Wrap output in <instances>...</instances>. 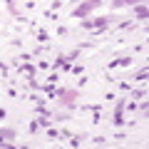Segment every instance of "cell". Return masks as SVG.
I'll use <instances>...</instances> for the list:
<instances>
[{
	"instance_id": "cell-1",
	"label": "cell",
	"mask_w": 149,
	"mask_h": 149,
	"mask_svg": "<svg viewBox=\"0 0 149 149\" xmlns=\"http://www.w3.org/2000/svg\"><path fill=\"white\" fill-rule=\"evenodd\" d=\"M55 100L60 102V107L74 109V107H77V100H80V92L72 90V87H60V90L55 92Z\"/></svg>"
},
{
	"instance_id": "cell-2",
	"label": "cell",
	"mask_w": 149,
	"mask_h": 149,
	"mask_svg": "<svg viewBox=\"0 0 149 149\" xmlns=\"http://www.w3.org/2000/svg\"><path fill=\"white\" fill-rule=\"evenodd\" d=\"M102 3H104V0H85V3H80V5L72 10V17H74V20H85V17L90 15L92 10H97Z\"/></svg>"
},
{
	"instance_id": "cell-3",
	"label": "cell",
	"mask_w": 149,
	"mask_h": 149,
	"mask_svg": "<svg viewBox=\"0 0 149 149\" xmlns=\"http://www.w3.org/2000/svg\"><path fill=\"white\" fill-rule=\"evenodd\" d=\"M13 67H15L17 72H22L27 80H32V77L37 74V67H35L32 62H17V60H13Z\"/></svg>"
},
{
	"instance_id": "cell-4",
	"label": "cell",
	"mask_w": 149,
	"mask_h": 149,
	"mask_svg": "<svg viewBox=\"0 0 149 149\" xmlns=\"http://www.w3.org/2000/svg\"><path fill=\"white\" fill-rule=\"evenodd\" d=\"M124 104H127V100H122V97H119L117 109H114V119H112V122H114V127H122V124L127 122V119H124Z\"/></svg>"
},
{
	"instance_id": "cell-5",
	"label": "cell",
	"mask_w": 149,
	"mask_h": 149,
	"mask_svg": "<svg viewBox=\"0 0 149 149\" xmlns=\"http://www.w3.org/2000/svg\"><path fill=\"white\" fill-rule=\"evenodd\" d=\"M132 62H134V60L129 57V55H124V57H117V60H112V62L107 65V67H109V70H114V67H129Z\"/></svg>"
},
{
	"instance_id": "cell-6",
	"label": "cell",
	"mask_w": 149,
	"mask_h": 149,
	"mask_svg": "<svg viewBox=\"0 0 149 149\" xmlns=\"http://www.w3.org/2000/svg\"><path fill=\"white\" fill-rule=\"evenodd\" d=\"M134 15H137V20H139V22H144V20H147V15H149L147 3H139V5H134Z\"/></svg>"
},
{
	"instance_id": "cell-7",
	"label": "cell",
	"mask_w": 149,
	"mask_h": 149,
	"mask_svg": "<svg viewBox=\"0 0 149 149\" xmlns=\"http://www.w3.org/2000/svg\"><path fill=\"white\" fill-rule=\"evenodd\" d=\"M144 0H112V10H119V8H127V5H139Z\"/></svg>"
},
{
	"instance_id": "cell-8",
	"label": "cell",
	"mask_w": 149,
	"mask_h": 149,
	"mask_svg": "<svg viewBox=\"0 0 149 149\" xmlns=\"http://www.w3.org/2000/svg\"><path fill=\"white\" fill-rule=\"evenodd\" d=\"M5 5H8V13H10L13 17H17V20H20V10H17V5H15V0H5Z\"/></svg>"
},
{
	"instance_id": "cell-9",
	"label": "cell",
	"mask_w": 149,
	"mask_h": 149,
	"mask_svg": "<svg viewBox=\"0 0 149 149\" xmlns=\"http://www.w3.org/2000/svg\"><path fill=\"white\" fill-rule=\"evenodd\" d=\"M0 134H3L5 139H15V137H17V132H15L13 127H5V129H0Z\"/></svg>"
},
{
	"instance_id": "cell-10",
	"label": "cell",
	"mask_w": 149,
	"mask_h": 149,
	"mask_svg": "<svg viewBox=\"0 0 149 149\" xmlns=\"http://www.w3.org/2000/svg\"><path fill=\"white\" fill-rule=\"evenodd\" d=\"M35 35H37V40H40V42H47V40H50V32H47V30H42V27H40Z\"/></svg>"
},
{
	"instance_id": "cell-11",
	"label": "cell",
	"mask_w": 149,
	"mask_h": 149,
	"mask_svg": "<svg viewBox=\"0 0 149 149\" xmlns=\"http://www.w3.org/2000/svg\"><path fill=\"white\" fill-rule=\"evenodd\" d=\"M37 124L47 129V127H52V119H50V117H42V114H40V119H37Z\"/></svg>"
},
{
	"instance_id": "cell-12",
	"label": "cell",
	"mask_w": 149,
	"mask_h": 149,
	"mask_svg": "<svg viewBox=\"0 0 149 149\" xmlns=\"http://www.w3.org/2000/svg\"><path fill=\"white\" fill-rule=\"evenodd\" d=\"M147 74H149V70H147V67H142V70L137 72V77H134V80H137V82H144V80H147Z\"/></svg>"
},
{
	"instance_id": "cell-13",
	"label": "cell",
	"mask_w": 149,
	"mask_h": 149,
	"mask_svg": "<svg viewBox=\"0 0 149 149\" xmlns=\"http://www.w3.org/2000/svg\"><path fill=\"white\" fill-rule=\"evenodd\" d=\"M144 97H147V92H144V90H139V87H137V90H132V100H144Z\"/></svg>"
},
{
	"instance_id": "cell-14",
	"label": "cell",
	"mask_w": 149,
	"mask_h": 149,
	"mask_svg": "<svg viewBox=\"0 0 149 149\" xmlns=\"http://www.w3.org/2000/svg\"><path fill=\"white\" fill-rule=\"evenodd\" d=\"M82 134H72V139H70V147H80V142H82Z\"/></svg>"
},
{
	"instance_id": "cell-15",
	"label": "cell",
	"mask_w": 149,
	"mask_h": 149,
	"mask_svg": "<svg viewBox=\"0 0 149 149\" xmlns=\"http://www.w3.org/2000/svg\"><path fill=\"white\" fill-rule=\"evenodd\" d=\"M60 137V129H55V127H47V139H57Z\"/></svg>"
},
{
	"instance_id": "cell-16",
	"label": "cell",
	"mask_w": 149,
	"mask_h": 149,
	"mask_svg": "<svg viewBox=\"0 0 149 149\" xmlns=\"http://www.w3.org/2000/svg\"><path fill=\"white\" fill-rule=\"evenodd\" d=\"M32 57H35V55H30V52H22L20 57H15V60H17V62H30Z\"/></svg>"
},
{
	"instance_id": "cell-17",
	"label": "cell",
	"mask_w": 149,
	"mask_h": 149,
	"mask_svg": "<svg viewBox=\"0 0 149 149\" xmlns=\"http://www.w3.org/2000/svg\"><path fill=\"white\" fill-rule=\"evenodd\" d=\"M37 129H40V124H37V119H32L30 127H27V132H30V134H37Z\"/></svg>"
},
{
	"instance_id": "cell-18",
	"label": "cell",
	"mask_w": 149,
	"mask_h": 149,
	"mask_svg": "<svg viewBox=\"0 0 149 149\" xmlns=\"http://www.w3.org/2000/svg\"><path fill=\"white\" fill-rule=\"evenodd\" d=\"M80 109H87V112H100V104H82Z\"/></svg>"
},
{
	"instance_id": "cell-19",
	"label": "cell",
	"mask_w": 149,
	"mask_h": 149,
	"mask_svg": "<svg viewBox=\"0 0 149 149\" xmlns=\"http://www.w3.org/2000/svg\"><path fill=\"white\" fill-rule=\"evenodd\" d=\"M82 72H85V67H82V65H74V67H72V74H77V77H80Z\"/></svg>"
},
{
	"instance_id": "cell-20",
	"label": "cell",
	"mask_w": 149,
	"mask_h": 149,
	"mask_svg": "<svg viewBox=\"0 0 149 149\" xmlns=\"http://www.w3.org/2000/svg\"><path fill=\"white\" fill-rule=\"evenodd\" d=\"M134 22L132 20H124V22H119V30H127V27H132Z\"/></svg>"
},
{
	"instance_id": "cell-21",
	"label": "cell",
	"mask_w": 149,
	"mask_h": 149,
	"mask_svg": "<svg viewBox=\"0 0 149 149\" xmlns=\"http://www.w3.org/2000/svg\"><path fill=\"white\" fill-rule=\"evenodd\" d=\"M45 17H50V20H57V15H55V10H45Z\"/></svg>"
},
{
	"instance_id": "cell-22",
	"label": "cell",
	"mask_w": 149,
	"mask_h": 149,
	"mask_svg": "<svg viewBox=\"0 0 149 149\" xmlns=\"http://www.w3.org/2000/svg\"><path fill=\"white\" fill-rule=\"evenodd\" d=\"M37 67H40V70H50V62H45V60H40V62H37Z\"/></svg>"
},
{
	"instance_id": "cell-23",
	"label": "cell",
	"mask_w": 149,
	"mask_h": 149,
	"mask_svg": "<svg viewBox=\"0 0 149 149\" xmlns=\"http://www.w3.org/2000/svg\"><path fill=\"white\" fill-rule=\"evenodd\" d=\"M8 97H13V100H17V92L13 90V87H8Z\"/></svg>"
},
{
	"instance_id": "cell-24",
	"label": "cell",
	"mask_w": 149,
	"mask_h": 149,
	"mask_svg": "<svg viewBox=\"0 0 149 149\" xmlns=\"http://www.w3.org/2000/svg\"><path fill=\"white\" fill-rule=\"evenodd\" d=\"M104 142H107L104 137H95V139H92V144H104Z\"/></svg>"
},
{
	"instance_id": "cell-25",
	"label": "cell",
	"mask_w": 149,
	"mask_h": 149,
	"mask_svg": "<svg viewBox=\"0 0 149 149\" xmlns=\"http://www.w3.org/2000/svg\"><path fill=\"white\" fill-rule=\"evenodd\" d=\"M0 72H3V74H8V65H5V62H0Z\"/></svg>"
},
{
	"instance_id": "cell-26",
	"label": "cell",
	"mask_w": 149,
	"mask_h": 149,
	"mask_svg": "<svg viewBox=\"0 0 149 149\" xmlns=\"http://www.w3.org/2000/svg\"><path fill=\"white\" fill-rule=\"evenodd\" d=\"M0 147H5V137L3 134H0Z\"/></svg>"
},
{
	"instance_id": "cell-27",
	"label": "cell",
	"mask_w": 149,
	"mask_h": 149,
	"mask_svg": "<svg viewBox=\"0 0 149 149\" xmlns=\"http://www.w3.org/2000/svg\"><path fill=\"white\" fill-rule=\"evenodd\" d=\"M3 117H5V109H3V107H0V119H3Z\"/></svg>"
},
{
	"instance_id": "cell-28",
	"label": "cell",
	"mask_w": 149,
	"mask_h": 149,
	"mask_svg": "<svg viewBox=\"0 0 149 149\" xmlns=\"http://www.w3.org/2000/svg\"><path fill=\"white\" fill-rule=\"evenodd\" d=\"M72 3H80V0H72Z\"/></svg>"
}]
</instances>
